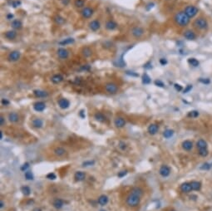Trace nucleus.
<instances>
[{
	"instance_id": "5fc2aeb1",
	"label": "nucleus",
	"mask_w": 212,
	"mask_h": 211,
	"mask_svg": "<svg viewBox=\"0 0 212 211\" xmlns=\"http://www.w3.org/2000/svg\"><path fill=\"white\" fill-rule=\"evenodd\" d=\"M1 103H2V105L3 106H8L9 105V101L8 99H5V98H3L2 101H1Z\"/></svg>"
},
{
	"instance_id": "a19ab883",
	"label": "nucleus",
	"mask_w": 212,
	"mask_h": 211,
	"mask_svg": "<svg viewBox=\"0 0 212 211\" xmlns=\"http://www.w3.org/2000/svg\"><path fill=\"white\" fill-rule=\"evenodd\" d=\"M24 176H25V179L28 180H32L34 179V176H33L32 171L30 170H27L25 171V174H24Z\"/></svg>"
},
{
	"instance_id": "bf43d9fd",
	"label": "nucleus",
	"mask_w": 212,
	"mask_h": 211,
	"mask_svg": "<svg viewBox=\"0 0 212 211\" xmlns=\"http://www.w3.org/2000/svg\"><path fill=\"white\" fill-rule=\"evenodd\" d=\"M175 87H176V89L177 91H179L182 90V86L181 85H179V84H175Z\"/></svg>"
},
{
	"instance_id": "cd10ccee",
	"label": "nucleus",
	"mask_w": 212,
	"mask_h": 211,
	"mask_svg": "<svg viewBox=\"0 0 212 211\" xmlns=\"http://www.w3.org/2000/svg\"><path fill=\"white\" fill-rule=\"evenodd\" d=\"M181 190L182 192H184V193H189V192H191V191L192 190L191 183H183L181 185Z\"/></svg>"
},
{
	"instance_id": "de8ad7c7",
	"label": "nucleus",
	"mask_w": 212,
	"mask_h": 211,
	"mask_svg": "<svg viewBox=\"0 0 212 211\" xmlns=\"http://www.w3.org/2000/svg\"><path fill=\"white\" fill-rule=\"evenodd\" d=\"M57 178V176H56V175L54 174V173H49V174H47V179H48V180H55Z\"/></svg>"
},
{
	"instance_id": "4468645a",
	"label": "nucleus",
	"mask_w": 212,
	"mask_h": 211,
	"mask_svg": "<svg viewBox=\"0 0 212 211\" xmlns=\"http://www.w3.org/2000/svg\"><path fill=\"white\" fill-rule=\"evenodd\" d=\"M89 28L91 29V31H93V32H96V31H97L98 29L101 28V23L98 20H97V19H95V20H93V21H91L89 23Z\"/></svg>"
},
{
	"instance_id": "e2e57ef3",
	"label": "nucleus",
	"mask_w": 212,
	"mask_h": 211,
	"mask_svg": "<svg viewBox=\"0 0 212 211\" xmlns=\"http://www.w3.org/2000/svg\"><path fill=\"white\" fill-rule=\"evenodd\" d=\"M3 206H4V203H3V200H0V208L3 209Z\"/></svg>"
},
{
	"instance_id": "393cba45",
	"label": "nucleus",
	"mask_w": 212,
	"mask_h": 211,
	"mask_svg": "<svg viewBox=\"0 0 212 211\" xmlns=\"http://www.w3.org/2000/svg\"><path fill=\"white\" fill-rule=\"evenodd\" d=\"M66 152H67L66 150L63 148V147H61V146L56 147V148L54 149V150H53L54 155H57V156H63L66 154Z\"/></svg>"
},
{
	"instance_id": "aec40b11",
	"label": "nucleus",
	"mask_w": 212,
	"mask_h": 211,
	"mask_svg": "<svg viewBox=\"0 0 212 211\" xmlns=\"http://www.w3.org/2000/svg\"><path fill=\"white\" fill-rule=\"evenodd\" d=\"M11 27L15 30H18L23 28V23L19 19H14L11 23Z\"/></svg>"
},
{
	"instance_id": "72a5a7b5",
	"label": "nucleus",
	"mask_w": 212,
	"mask_h": 211,
	"mask_svg": "<svg viewBox=\"0 0 212 211\" xmlns=\"http://www.w3.org/2000/svg\"><path fill=\"white\" fill-rule=\"evenodd\" d=\"M53 20L54 22L57 23V24H58V25H62L64 23H65V18H62V16L60 15H57L54 17L53 18Z\"/></svg>"
},
{
	"instance_id": "bb28decb",
	"label": "nucleus",
	"mask_w": 212,
	"mask_h": 211,
	"mask_svg": "<svg viewBox=\"0 0 212 211\" xmlns=\"http://www.w3.org/2000/svg\"><path fill=\"white\" fill-rule=\"evenodd\" d=\"M8 120L12 123H16L19 121V116L16 113V112H11L8 115Z\"/></svg>"
},
{
	"instance_id": "864d4df0",
	"label": "nucleus",
	"mask_w": 212,
	"mask_h": 211,
	"mask_svg": "<svg viewBox=\"0 0 212 211\" xmlns=\"http://www.w3.org/2000/svg\"><path fill=\"white\" fill-rule=\"evenodd\" d=\"M210 168V165L208 164V163H205V164H203V165H202L201 167H200V169H202V170H209Z\"/></svg>"
},
{
	"instance_id": "dca6fc26",
	"label": "nucleus",
	"mask_w": 212,
	"mask_h": 211,
	"mask_svg": "<svg viewBox=\"0 0 212 211\" xmlns=\"http://www.w3.org/2000/svg\"><path fill=\"white\" fill-rule=\"evenodd\" d=\"M105 27H106V28L107 29V30L113 31L118 27V25L114 20H108V21H107V23H106Z\"/></svg>"
},
{
	"instance_id": "4d7b16f0",
	"label": "nucleus",
	"mask_w": 212,
	"mask_h": 211,
	"mask_svg": "<svg viewBox=\"0 0 212 211\" xmlns=\"http://www.w3.org/2000/svg\"><path fill=\"white\" fill-rule=\"evenodd\" d=\"M4 124H5V118L3 116H1V117H0V126H3Z\"/></svg>"
},
{
	"instance_id": "e433bc0d",
	"label": "nucleus",
	"mask_w": 212,
	"mask_h": 211,
	"mask_svg": "<svg viewBox=\"0 0 212 211\" xmlns=\"http://www.w3.org/2000/svg\"><path fill=\"white\" fill-rule=\"evenodd\" d=\"M188 62H189V64H190L191 66H192V67H198V66L200 65V62H199V61L197 60V59H195V58H194V57H192V58H189V59H188Z\"/></svg>"
},
{
	"instance_id": "2f4dec72",
	"label": "nucleus",
	"mask_w": 212,
	"mask_h": 211,
	"mask_svg": "<svg viewBox=\"0 0 212 211\" xmlns=\"http://www.w3.org/2000/svg\"><path fill=\"white\" fill-rule=\"evenodd\" d=\"M196 145H197V148H198L199 150H201V149H206L207 148V143H206V141L205 140H199L198 141H197V143H196Z\"/></svg>"
},
{
	"instance_id": "58836bf2",
	"label": "nucleus",
	"mask_w": 212,
	"mask_h": 211,
	"mask_svg": "<svg viewBox=\"0 0 212 211\" xmlns=\"http://www.w3.org/2000/svg\"><path fill=\"white\" fill-rule=\"evenodd\" d=\"M86 0H74V5L77 8H83L85 5Z\"/></svg>"
},
{
	"instance_id": "c756f323",
	"label": "nucleus",
	"mask_w": 212,
	"mask_h": 211,
	"mask_svg": "<svg viewBox=\"0 0 212 211\" xmlns=\"http://www.w3.org/2000/svg\"><path fill=\"white\" fill-rule=\"evenodd\" d=\"M81 53H83V55L85 57H89L93 54V51H91V49L89 47H84L83 50H81Z\"/></svg>"
},
{
	"instance_id": "39448f33",
	"label": "nucleus",
	"mask_w": 212,
	"mask_h": 211,
	"mask_svg": "<svg viewBox=\"0 0 212 211\" xmlns=\"http://www.w3.org/2000/svg\"><path fill=\"white\" fill-rule=\"evenodd\" d=\"M131 33L132 35L136 37V38H140L143 36V34L145 33V30H144V28H142V27H139V26H136L132 28L131 30Z\"/></svg>"
},
{
	"instance_id": "2eb2a0df",
	"label": "nucleus",
	"mask_w": 212,
	"mask_h": 211,
	"mask_svg": "<svg viewBox=\"0 0 212 211\" xmlns=\"http://www.w3.org/2000/svg\"><path fill=\"white\" fill-rule=\"evenodd\" d=\"M126 121L122 117H117L114 121V125L117 128H122L126 126Z\"/></svg>"
},
{
	"instance_id": "13d9d810",
	"label": "nucleus",
	"mask_w": 212,
	"mask_h": 211,
	"mask_svg": "<svg viewBox=\"0 0 212 211\" xmlns=\"http://www.w3.org/2000/svg\"><path fill=\"white\" fill-rule=\"evenodd\" d=\"M160 63H161V65L165 66L166 63H167V61H166V59H165V58H161V59H160Z\"/></svg>"
},
{
	"instance_id": "603ef678",
	"label": "nucleus",
	"mask_w": 212,
	"mask_h": 211,
	"mask_svg": "<svg viewBox=\"0 0 212 211\" xmlns=\"http://www.w3.org/2000/svg\"><path fill=\"white\" fill-rule=\"evenodd\" d=\"M127 174V170H122V171H121V172H119L118 173V177L119 178H122V177H124L125 175H126Z\"/></svg>"
},
{
	"instance_id": "0eeeda50",
	"label": "nucleus",
	"mask_w": 212,
	"mask_h": 211,
	"mask_svg": "<svg viewBox=\"0 0 212 211\" xmlns=\"http://www.w3.org/2000/svg\"><path fill=\"white\" fill-rule=\"evenodd\" d=\"M21 53L18 51H12L8 56V59L9 62H17L20 59Z\"/></svg>"
},
{
	"instance_id": "7c9ffc66",
	"label": "nucleus",
	"mask_w": 212,
	"mask_h": 211,
	"mask_svg": "<svg viewBox=\"0 0 212 211\" xmlns=\"http://www.w3.org/2000/svg\"><path fill=\"white\" fill-rule=\"evenodd\" d=\"M94 118L96 119V121H97L99 122H104L106 121V116L102 112H97V113L94 115Z\"/></svg>"
},
{
	"instance_id": "f3484780",
	"label": "nucleus",
	"mask_w": 212,
	"mask_h": 211,
	"mask_svg": "<svg viewBox=\"0 0 212 211\" xmlns=\"http://www.w3.org/2000/svg\"><path fill=\"white\" fill-rule=\"evenodd\" d=\"M52 205H53V207L56 208L57 209H60L63 207L64 205V201L62 200V199H59V198H57L53 200V202H52Z\"/></svg>"
},
{
	"instance_id": "c85d7f7f",
	"label": "nucleus",
	"mask_w": 212,
	"mask_h": 211,
	"mask_svg": "<svg viewBox=\"0 0 212 211\" xmlns=\"http://www.w3.org/2000/svg\"><path fill=\"white\" fill-rule=\"evenodd\" d=\"M193 147V143L191 140H185L182 142V148L185 150H191Z\"/></svg>"
},
{
	"instance_id": "f704fd0d",
	"label": "nucleus",
	"mask_w": 212,
	"mask_h": 211,
	"mask_svg": "<svg viewBox=\"0 0 212 211\" xmlns=\"http://www.w3.org/2000/svg\"><path fill=\"white\" fill-rule=\"evenodd\" d=\"M191 185L192 190H200L201 187V184L198 182V181H191Z\"/></svg>"
},
{
	"instance_id": "338daca9",
	"label": "nucleus",
	"mask_w": 212,
	"mask_h": 211,
	"mask_svg": "<svg viewBox=\"0 0 212 211\" xmlns=\"http://www.w3.org/2000/svg\"><path fill=\"white\" fill-rule=\"evenodd\" d=\"M171 211H176V210H171Z\"/></svg>"
},
{
	"instance_id": "680f3d73",
	"label": "nucleus",
	"mask_w": 212,
	"mask_h": 211,
	"mask_svg": "<svg viewBox=\"0 0 212 211\" xmlns=\"http://www.w3.org/2000/svg\"><path fill=\"white\" fill-rule=\"evenodd\" d=\"M13 18V14H8L7 19H8V20H10V19H12Z\"/></svg>"
},
{
	"instance_id": "c03bdc74",
	"label": "nucleus",
	"mask_w": 212,
	"mask_h": 211,
	"mask_svg": "<svg viewBox=\"0 0 212 211\" xmlns=\"http://www.w3.org/2000/svg\"><path fill=\"white\" fill-rule=\"evenodd\" d=\"M198 116H199V112L197 111H190V112H189V114H188V116L193 117V118H195V117H197Z\"/></svg>"
},
{
	"instance_id": "f257e3e1",
	"label": "nucleus",
	"mask_w": 212,
	"mask_h": 211,
	"mask_svg": "<svg viewBox=\"0 0 212 211\" xmlns=\"http://www.w3.org/2000/svg\"><path fill=\"white\" fill-rule=\"evenodd\" d=\"M143 195V190L140 187H133L126 199V203L129 207L135 208L140 204L141 198Z\"/></svg>"
},
{
	"instance_id": "49530a36",
	"label": "nucleus",
	"mask_w": 212,
	"mask_h": 211,
	"mask_svg": "<svg viewBox=\"0 0 212 211\" xmlns=\"http://www.w3.org/2000/svg\"><path fill=\"white\" fill-rule=\"evenodd\" d=\"M29 163H28V162H26V163H24L23 164L22 166H21V170L22 171H27L28 170V169L29 168Z\"/></svg>"
},
{
	"instance_id": "a878e982",
	"label": "nucleus",
	"mask_w": 212,
	"mask_h": 211,
	"mask_svg": "<svg viewBox=\"0 0 212 211\" xmlns=\"http://www.w3.org/2000/svg\"><path fill=\"white\" fill-rule=\"evenodd\" d=\"M147 130H148L149 134H151V135H156L157 132H158L159 126L156 124H151L150 126H149Z\"/></svg>"
},
{
	"instance_id": "3c124183",
	"label": "nucleus",
	"mask_w": 212,
	"mask_h": 211,
	"mask_svg": "<svg viewBox=\"0 0 212 211\" xmlns=\"http://www.w3.org/2000/svg\"><path fill=\"white\" fill-rule=\"evenodd\" d=\"M155 84L157 86H160V87H164L165 85H164V83L161 81V80H156L155 81Z\"/></svg>"
},
{
	"instance_id": "6e6552de",
	"label": "nucleus",
	"mask_w": 212,
	"mask_h": 211,
	"mask_svg": "<svg viewBox=\"0 0 212 211\" xmlns=\"http://www.w3.org/2000/svg\"><path fill=\"white\" fill-rule=\"evenodd\" d=\"M57 54L61 59H67V58L69 57V51L64 47H60L57 49Z\"/></svg>"
},
{
	"instance_id": "09e8293b",
	"label": "nucleus",
	"mask_w": 212,
	"mask_h": 211,
	"mask_svg": "<svg viewBox=\"0 0 212 211\" xmlns=\"http://www.w3.org/2000/svg\"><path fill=\"white\" fill-rule=\"evenodd\" d=\"M199 82L203 83V84H209V83L210 82V81L208 79V78H200Z\"/></svg>"
},
{
	"instance_id": "7ed1b4c3",
	"label": "nucleus",
	"mask_w": 212,
	"mask_h": 211,
	"mask_svg": "<svg viewBox=\"0 0 212 211\" xmlns=\"http://www.w3.org/2000/svg\"><path fill=\"white\" fill-rule=\"evenodd\" d=\"M193 25L195 28L199 29V30H205L208 28V22L205 18L200 17L194 21Z\"/></svg>"
},
{
	"instance_id": "9d476101",
	"label": "nucleus",
	"mask_w": 212,
	"mask_h": 211,
	"mask_svg": "<svg viewBox=\"0 0 212 211\" xmlns=\"http://www.w3.org/2000/svg\"><path fill=\"white\" fill-rule=\"evenodd\" d=\"M57 104H58L59 107L61 109H67L70 106V101L69 100H67V98H60L57 101Z\"/></svg>"
},
{
	"instance_id": "f8f14e48",
	"label": "nucleus",
	"mask_w": 212,
	"mask_h": 211,
	"mask_svg": "<svg viewBox=\"0 0 212 211\" xmlns=\"http://www.w3.org/2000/svg\"><path fill=\"white\" fill-rule=\"evenodd\" d=\"M46 108V104L43 101H37L33 104V109L37 112L43 111Z\"/></svg>"
},
{
	"instance_id": "69168bd1",
	"label": "nucleus",
	"mask_w": 212,
	"mask_h": 211,
	"mask_svg": "<svg viewBox=\"0 0 212 211\" xmlns=\"http://www.w3.org/2000/svg\"><path fill=\"white\" fill-rule=\"evenodd\" d=\"M3 131H0V140H2L3 139Z\"/></svg>"
},
{
	"instance_id": "20e7f679",
	"label": "nucleus",
	"mask_w": 212,
	"mask_h": 211,
	"mask_svg": "<svg viewBox=\"0 0 212 211\" xmlns=\"http://www.w3.org/2000/svg\"><path fill=\"white\" fill-rule=\"evenodd\" d=\"M184 12L188 17L191 18H194L195 16L197 15V13H198V12H199V9L193 5H188L185 8Z\"/></svg>"
},
{
	"instance_id": "c9c22d12",
	"label": "nucleus",
	"mask_w": 212,
	"mask_h": 211,
	"mask_svg": "<svg viewBox=\"0 0 212 211\" xmlns=\"http://www.w3.org/2000/svg\"><path fill=\"white\" fill-rule=\"evenodd\" d=\"M173 135H174V131H173V130L167 129V130H166L165 131L163 132V136L165 137V138H166V139L171 138V137L173 136Z\"/></svg>"
},
{
	"instance_id": "a211bd4d",
	"label": "nucleus",
	"mask_w": 212,
	"mask_h": 211,
	"mask_svg": "<svg viewBox=\"0 0 212 211\" xmlns=\"http://www.w3.org/2000/svg\"><path fill=\"white\" fill-rule=\"evenodd\" d=\"M4 37H5L8 40H13L17 37V32L15 30H9L4 33Z\"/></svg>"
},
{
	"instance_id": "5701e85b",
	"label": "nucleus",
	"mask_w": 212,
	"mask_h": 211,
	"mask_svg": "<svg viewBox=\"0 0 212 211\" xmlns=\"http://www.w3.org/2000/svg\"><path fill=\"white\" fill-rule=\"evenodd\" d=\"M108 201H109V199H108L107 196L105 195V194H102L101 196H99V198L97 199V203L101 206H105L108 203Z\"/></svg>"
},
{
	"instance_id": "79ce46f5",
	"label": "nucleus",
	"mask_w": 212,
	"mask_h": 211,
	"mask_svg": "<svg viewBox=\"0 0 212 211\" xmlns=\"http://www.w3.org/2000/svg\"><path fill=\"white\" fill-rule=\"evenodd\" d=\"M95 164V160H86L83 163V167H88V166H91Z\"/></svg>"
},
{
	"instance_id": "473e14b6",
	"label": "nucleus",
	"mask_w": 212,
	"mask_h": 211,
	"mask_svg": "<svg viewBox=\"0 0 212 211\" xmlns=\"http://www.w3.org/2000/svg\"><path fill=\"white\" fill-rule=\"evenodd\" d=\"M75 42L74 38L73 37H69V38H66L64 40H62L61 42H59V44L62 46H66V45H68V44H72Z\"/></svg>"
},
{
	"instance_id": "b1692460",
	"label": "nucleus",
	"mask_w": 212,
	"mask_h": 211,
	"mask_svg": "<svg viewBox=\"0 0 212 211\" xmlns=\"http://www.w3.org/2000/svg\"><path fill=\"white\" fill-rule=\"evenodd\" d=\"M51 81L52 83H54V84H59L60 82L63 81V77H62L61 74H55L52 77Z\"/></svg>"
},
{
	"instance_id": "ddd939ff",
	"label": "nucleus",
	"mask_w": 212,
	"mask_h": 211,
	"mask_svg": "<svg viewBox=\"0 0 212 211\" xmlns=\"http://www.w3.org/2000/svg\"><path fill=\"white\" fill-rule=\"evenodd\" d=\"M159 173L162 177H167L171 174V169L167 165H162L159 170Z\"/></svg>"
},
{
	"instance_id": "4be33fe9",
	"label": "nucleus",
	"mask_w": 212,
	"mask_h": 211,
	"mask_svg": "<svg viewBox=\"0 0 212 211\" xmlns=\"http://www.w3.org/2000/svg\"><path fill=\"white\" fill-rule=\"evenodd\" d=\"M33 94H34L36 97H38V98H44V97L48 96V93L42 90H34L33 91Z\"/></svg>"
},
{
	"instance_id": "8fccbe9b",
	"label": "nucleus",
	"mask_w": 212,
	"mask_h": 211,
	"mask_svg": "<svg viewBox=\"0 0 212 211\" xmlns=\"http://www.w3.org/2000/svg\"><path fill=\"white\" fill-rule=\"evenodd\" d=\"M19 5H21V2L18 1V0H14V1L12 2V6L13 8H17L18 7Z\"/></svg>"
},
{
	"instance_id": "6ab92c4d",
	"label": "nucleus",
	"mask_w": 212,
	"mask_h": 211,
	"mask_svg": "<svg viewBox=\"0 0 212 211\" xmlns=\"http://www.w3.org/2000/svg\"><path fill=\"white\" fill-rule=\"evenodd\" d=\"M32 126L34 127V128L39 129L42 128L43 126V121L41 118H35L33 119L32 121Z\"/></svg>"
},
{
	"instance_id": "052dcab7",
	"label": "nucleus",
	"mask_w": 212,
	"mask_h": 211,
	"mask_svg": "<svg viewBox=\"0 0 212 211\" xmlns=\"http://www.w3.org/2000/svg\"><path fill=\"white\" fill-rule=\"evenodd\" d=\"M62 4H63V5L67 6V4L70 3V0H62Z\"/></svg>"
},
{
	"instance_id": "412c9836",
	"label": "nucleus",
	"mask_w": 212,
	"mask_h": 211,
	"mask_svg": "<svg viewBox=\"0 0 212 211\" xmlns=\"http://www.w3.org/2000/svg\"><path fill=\"white\" fill-rule=\"evenodd\" d=\"M74 179L76 181H83L86 179V174L83 171H77L74 175Z\"/></svg>"
},
{
	"instance_id": "ea45409f",
	"label": "nucleus",
	"mask_w": 212,
	"mask_h": 211,
	"mask_svg": "<svg viewBox=\"0 0 212 211\" xmlns=\"http://www.w3.org/2000/svg\"><path fill=\"white\" fill-rule=\"evenodd\" d=\"M151 82V77H149L146 73H145V74L142 76V82L144 83V84H150Z\"/></svg>"
},
{
	"instance_id": "1a4fd4ad",
	"label": "nucleus",
	"mask_w": 212,
	"mask_h": 211,
	"mask_svg": "<svg viewBox=\"0 0 212 211\" xmlns=\"http://www.w3.org/2000/svg\"><path fill=\"white\" fill-rule=\"evenodd\" d=\"M81 14L84 18H90L93 15V9L89 7H85L81 11Z\"/></svg>"
},
{
	"instance_id": "f03ea898",
	"label": "nucleus",
	"mask_w": 212,
	"mask_h": 211,
	"mask_svg": "<svg viewBox=\"0 0 212 211\" xmlns=\"http://www.w3.org/2000/svg\"><path fill=\"white\" fill-rule=\"evenodd\" d=\"M190 19L191 18L186 15L184 11L178 12L175 14V16H174L175 23L177 24V25H179L180 27L187 26L190 23Z\"/></svg>"
},
{
	"instance_id": "a18cd8bd",
	"label": "nucleus",
	"mask_w": 212,
	"mask_h": 211,
	"mask_svg": "<svg viewBox=\"0 0 212 211\" xmlns=\"http://www.w3.org/2000/svg\"><path fill=\"white\" fill-rule=\"evenodd\" d=\"M119 148L121 149L122 150H125L127 148V145L126 143H125V142L120 141V143H119Z\"/></svg>"
},
{
	"instance_id": "4c0bfd02",
	"label": "nucleus",
	"mask_w": 212,
	"mask_h": 211,
	"mask_svg": "<svg viewBox=\"0 0 212 211\" xmlns=\"http://www.w3.org/2000/svg\"><path fill=\"white\" fill-rule=\"evenodd\" d=\"M21 192L25 196H28V195H29L31 194V189H30V187H28V186L24 185V186H23V187L21 188Z\"/></svg>"
},
{
	"instance_id": "37998d69",
	"label": "nucleus",
	"mask_w": 212,
	"mask_h": 211,
	"mask_svg": "<svg viewBox=\"0 0 212 211\" xmlns=\"http://www.w3.org/2000/svg\"><path fill=\"white\" fill-rule=\"evenodd\" d=\"M199 154L201 156H203V157H205L207 156V155H208V150L206 149H201V150H199Z\"/></svg>"
},
{
	"instance_id": "6e6d98bb",
	"label": "nucleus",
	"mask_w": 212,
	"mask_h": 211,
	"mask_svg": "<svg viewBox=\"0 0 212 211\" xmlns=\"http://www.w3.org/2000/svg\"><path fill=\"white\" fill-rule=\"evenodd\" d=\"M191 89H192V85H188V86L185 88V90L183 91V93H187V92H189Z\"/></svg>"
},
{
	"instance_id": "423d86ee",
	"label": "nucleus",
	"mask_w": 212,
	"mask_h": 211,
	"mask_svg": "<svg viewBox=\"0 0 212 211\" xmlns=\"http://www.w3.org/2000/svg\"><path fill=\"white\" fill-rule=\"evenodd\" d=\"M105 90L110 94H116L118 91V86L114 82H108L105 86Z\"/></svg>"
},
{
	"instance_id": "0e129e2a",
	"label": "nucleus",
	"mask_w": 212,
	"mask_h": 211,
	"mask_svg": "<svg viewBox=\"0 0 212 211\" xmlns=\"http://www.w3.org/2000/svg\"><path fill=\"white\" fill-rule=\"evenodd\" d=\"M32 211H42V210H41V209H39V208H35V209H33Z\"/></svg>"
},
{
	"instance_id": "9b49d317",
	"label": "nucleus",
	"mask_w": 212,
	"mask_h": 211,
	"mask_svg": "<svg viewBox=\"0 0 212 211\" xmlns=\"http://www.w3.org/2000/svg\"><path fill=\"white\" fill-rule=\"evenodd\" d=\"M183 37H184L185 38H186L187 40H189V41H193L196 38L195 33L192 30H189V29H188V30H186L184 32V33H183Z\"/></svg>"
}]
</instances>
